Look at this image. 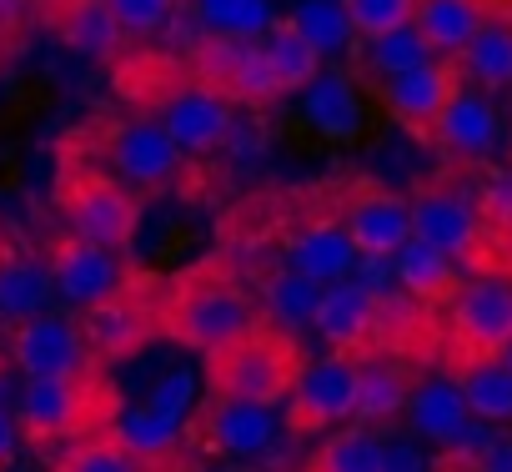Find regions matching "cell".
<instances>
[{"label": "cell", "instance_id": "37", "mask_svg": "<svg viewBox=\"0 0 512 472\" xmlns=\"http://www.w3.org/2000/svg\"><path fill=\"white\" fill-rule=\"evenodd\" d=\"M472 191H477V211H482L487 231L512 252V171L507 166H492Z\"/></svg>", "mask_w": 512, "mask_h": 472}, {"label": "cell", "instance_id": "20", "mask_svg": "<svg viewBox=\"0 0 512 472\" xmlns=\"http://www.w3.org/2000/svg\"><path fill=\"white\" fill-rule=\"evenodd\" d=\"M51 302H56V287H51L46 257L0 231V327L41 317V312H51Z\"/></svg>", "mask_w": 512, "mask_h": 472}, {"label": "cell", "instance_id": "1", "mask_svg": "<svg viewBox=\"0 0 512 472\" xmlns=\"http://www.w3.org/2000/svg\"><path fill=\"white\" fill-rule=\"evenodd\" d=\"M251 322H262V307H256L251 282L226 257L191 262L161 282V342L171 347L211 352Z\"/></svg>", "mask_w": 512, "mask_h": 472}, {"label": "cell", "instance_id": "26", "mask_svg": "<svg viewBox=\"0 0 512 472\" xmlns=\"http://www.w3.org/2000/svg\"><path fill=\"white\" fill-rule=\"evenodd\" d=\"M407 422H412V432H417L422 442H432V447H447V442L472 422V412H467L462 387L452 382V372H442V377H417V387H412V397H407Z\"/></svg>", "mask_w": 512, "mask_h": 472}, {"label": "cell", "instance_id": "29", "mask_svg": "<svg viewBox=\"0 0 512 472\" xmlns=\"http://www.w3.org/2000/svg\"><path fill=\"white\" fill-rule=\"evenodd\" d=\"M442 372H452V382L462 387V402L477 422H487V427L512 422V367L502 357H472V362H457Z\"/></svg>", "mask_w": 512, "mask_h": 472}, {"label": "cell", "instance_id": "19", "mask_svg": "<svg viewBox=\"0 0 512 472\" xmlns=\"http://www.w3.org/2000/svg\"><path fill=\"white\" fill-rule=\"evenodd\" d=\"M497 141H502L497 106H492V96L477 91V86H462V91L447 101V111L437 116L432 136H427V146H437V151H442L447 161H457V166H482V161H492Z\"/></svg>", "mask_w": 512, "mask_h": 472}, {"label": "cell", "instance_id": "18", "mask_svg": "<svg viewBox=\"0 0 512 472\" xmlns=\"http://www.w3.org/2000/svg\"><path fill=\"white\" fill-rule=\"evenodd\" d=\"M312 332L342 357H372L377 332H382V297L372 287H362L357 277H342V282L322 287Z\"/></svg>", "mask_w": 512, "mask_h": 472}, {"label": "cell", "instance_id": "35", "mask_svg": "<svg viewBox=\"0 0 512 472\" xmlns=\"http://www.w3.org/2000/svg\"><path fill=\"white\" fill-rule=\"evenodd\" d=\"M322 56H337L352 46V26H347V11H342V0H302V6L287 16Z\"/></svg>", "mask_w": 512, "mask_h": 472}, {"label": "cell", "instance_id": "36", "mask_svg": "<svg viewBox=\"0 0 512 472\" xmlns=\"http://www.w3.org/2000/svg\"><path fill=\"white\" fill-rule=\"evenodd\" d=\"M342 11H347L352 41H377V36H387V31L412 26L417 0H342Z\"/></svg>", "mask_w": 512, "mask_h": 472}, {"label": "cell", "instance_id": "14", "mask_svg": "<svg viewBox=\"0 0 512 472\" xmlns=\"http://www.w3.org/2000/svg\"><path fill=\"white\" fill-rule=\"evenodd\" d=\"M272 242H277V252H282L287 267L307 272L322 287H332V282H342V277L357 272V247H352V236L342 231L332 201H312L297 216L277 221Z\"/></svg>", "mask_w": 512, "mask_h": 472}, {"label": "cell", "instance_id": "33", "mask_svg": "<svg viewBox=\"0 0 512 472\" xmlns=\"http://www.w3.org/2000/svg\"><path fill=\"white\" fill-rule=\"evenodd\" d=\"M422 61H432V46L422 41L417 26L387 31L377 41H357V71L367 81H377V86L392 81V76H402V71H412V66H422Z\"/></svg>", "mask_w": 512, "mask_h": 472}, {"label": "cell", "instance_id": "6", "mask_svg": "<svg viewBox=\"0 0 512 472\" xmlns=\"http://www.w3.org/2000/svg\"><path fill=\"white\" fill-rule=\"evenodd\" d=\"M116 412H121V397H116V387L106 382L101 367L96 372H76V377L26 382L21 387V402H16L21 437H31L36 447L106 432Z\"/></svg>", "mask_w": 512, "mask_h": 472}, {"label": "cell", "instance_id": "9", "mask_svg": "<svg viewBox=\"0 0 512 472\" xmlns=\"http://www.w3.org/2000/svg\"><path fill=\"white\" fill-rule=\"evenodd\" d=\"M76 322H81V332H86L101 367L141 357L151 342H161V277L136 267L131 282H121L111 297L86 307Z\"/></svg>", "mask_w": 512, "mask_h": 472}, {"label": "cell", "instance_id": "23", "mask_svg": "<svg viewBox=\"0 0 512 472\" xmlns=\"http://www.w3.org/2000/svg\"><path fill=\"white\" fill-rule=\"evenodd\" d=\"M56 36L76 51V56H91V61H116L121 46H126V31L116 26L106 0H51L46 6Z\"/></svg>", "mask_w": 512, "mask_h": 472}, {"label": "cell", "instance_id": "25", "mask_svg": "<svg viewBox=\"0 0 512 472\" xmlns=\"http://www.w3.org/2000/svg\"><path fill=\"white\" fill-rule=\"evenodd\" d=\"M251 292H256V307H262V322L287 327V332H307L317 317V302H322V282H312L307 272H297L287 262H272L256 277Z\"/></svg>", "mask_w": 512, "mask_h": 472}, {"label": "cell", "instance_id": "2", "mask_svg": "<svg viewBox=\"0 0 512 472\" xmlns=\"http://www.w3.org/2000/svg\"><path fill=\"white\" fill-rule=\"evenodd\" d=\"M151 66V81H136V76H121L116 71V86L141 106V116H151L186 156H216L231 136H236V106L211 91L206 81L186 71H176L171 61H146Z\"/></svg>", "mask_w": 512, "mask_h": 472}, {"label": "cell", "instance_id": "46", "mask_svg": "<svg viewBox=\"0 0 512 472\" xmlns=\"http://www.w3.org/2000/svg\"><path fill=\"white\" fill-rule=\"evenodd\" d=\"M502 166H507V171H512V141H507V161H502Z\"/></svg>", "mask_w": 512, "mask_h": 472}, {"label": "cell", "instance_id": "17", "mask_svg": "<svg viewBox=\"0 0 512 472\" xmlns=\"http://www.w3.org/2000/svg\"><path fill=\"white\" fill-rule=\"evenodd\" d=\"M457 91H462V71H457V61H447V56H432V61H422V66H412V71H402V76H392V81L377 86L387 116H392L407 136H417V141L432 136L437 116L447 111V101H452Z\"/></svg>", "mask_w": 512, "mask_h": 472}, {"label": "cell", "instance_id": "10", "mask_svg": "<svg viewBox=\"0 0 512 472\" xmlns=\"http://www.w3.org/2000/svg\"><path fill=\"white\" fill-rule=\"evenodd\" d=\"M357 387H362V357H342V352L307 357L297 387L282 402L287 432L292 437H317V432L347 427L357 417Z\"/></svg>", "mask_w": 512, "mask_h": 472}, {"label": "cell", "instance_id": "24", "mask_svg": "<svg viewBox=\"0 0 512 472\" xmlns=\"http://www.w3.org/2000/svg\"><path fill=\"white\" fill-rule=\"evenodd\" d=\"M417 387V372L407 367V357L392 352H372L362 357V387H357V417L362 427H387L407 412V397Z\"/></svg>", "mask_w": 512, "mask_h": 472}, {"label": "cell", "instance_id": "22", "mask_svg": "<svg viewBox=\"0 0 512 472\" xmlns=\"http://www.w3.org/2000/svg\"><path fill=\"white\" fill-rule=\"evenodd\" d=\"M497 11H512V0H417V16L412 26L422 31V41L432 46V56H447L457 61L462 46L482 31L487 16Z\"/></svg>", "mask_w": 512, "mask_h": 472}, {"label": "cell", "instance_id": "7", "mask_svg": "<svg viewBox=\"0 0 512 472\" xmlns=\"http://www.w3.org/2000/svg\"><path fill=\"white\" fill-rule=\"evenodd\" d=\"M71 141L81 146H96L101 166L111 176H121L126 186L136 191H171L181 176H186V151L151 121V116H111V121H96L86 131H76Z\"/></svg>", "mask_w": 512, "mask_h": 472}, {"label": "cell", "instance_id": "34", "mask_svg": "<svg viewBox=\"0 0 512 472\" xmlns=\"http://www.w3.org/2000/svg\"><path fill=\"white\" fill-rule=\"evenodd\" d=\"M307 116L312 126H322L327 136H347L357 126V96H352V81L347 76H317L307 86Z\"/></svg>", "mask_w": 512, "mask_h": 472}, {"label": "cell", "instance_id": "43", "mask_svg": "<svg viewBox=\"0 0 512 472\" xmlns=\"http://www.w3.org/2000/svg\"><path fill=\"white\" fill-rule=\"evenodd\" d=\"M16 452H21V422H16L6 407H0V472L16 462Z\"/></svg>", "mask_w": 512, "mask_h": 472}, {"label": "cell", "instance_id": "21", "mask_svg": "<svg viewBox=\"0 0 512 472\" xmlns=\"http://www.w3.org/2000/svg\"><path fill=\"white\" fill-rule=\"evenodd\" d=\"M46 472H201V452H186V457H166V462H156V457L131 452V447L106 427V432H91V437L66 442V447L51 457Z\"/></svg>", "mask_w": 512, "mask_h": 472}, {"label": "cell", "instance_id": "15", "mask_svg": "<svg viewBox=\"0 0 512 472\" xmlns=\"http://www.w3.org/2000/svg\"><path fill=\"white\" fill-rule=\"evenodd\" d=\"M6 357L26 382H46V377H76V372H96V352L81 332L76 317L61 312H41L26 317L16 327H6Z\"/></svg>", "mask_w": 512, "mask_h": 472}, {"label": "cell", "instance_id": "3", "mask_svg": "<svg viewBox=\"0 0 512 472\" xmlns=\"http://www.w3.org/2000/svg\"><path fill=\"white\" fill-rule=\"evenodd\" d=\"M302 367H307L302 337L287 332V327H272V322H251L231 342L201 352L206 392L241 397V402H262V407H282L287 392L297 387Z\"/></svg>", "mask_w": 512, "mask_h": 472}, {"label": "cell", "instance_id": "8", "mask_svg": "<svg viewBox=\"0 0 512 472\" xmlns=\"http://www.w3.org/2000/svg\"><path fill=\"white\" fill-rule=\"evenodd\" d=\"M512 337V272H482L462 277L452 302L442 307V367L497 357Z\"/></svg>", "mask_w": 512, "mask_h": 472}, {"label": "cell", "instance_id": "4", "mask_svg": "<svg viewBox=\"0 0 512 472\" xmlns=\"http://www.w3.org/2000/svg\"><path fill=\"white\" fill-rule=\"evenodd\" d=\"M407 211H412V236L432 242L437 252H447L462 272L482 277V272H512V252L487 231L482 211H477V191L442 171L427 176L407 191Z\"/></svg>", "mask_w": 512, "mask_h": 472}, {"label": "cell", "instance_id": "42", "mask_svg": "<svg viewBox=\"0 0 512 472\" xmlns=\"http://www.w3.org/2000/svg\"><path fill=\"white\" fill-rule=\"evenodd\" d=\"M36 16V0H0V41H11Z\"/></svg>", "mask_w": 512, "mask_h": 472}, {"label": "cell", "instance_id": "39", "mask_svg": "<svg viewBox=\"0 0 512 472\" xmlns=\"http://www.w3.org/2000/svg\"><path fill=\"white\" fill-rule=\"evenodd\" d=\"M106 6H111L116 26H121L126 36H136V41L161 36V31L176 26V16H181V0H106Z\"/></svg>", "mask_w": 512, "mask_h": 472}, {"label": "cell", "instance_id": "41", "mask_svg": "<svg viewBox=\"0 0 512 472\" xmlns=\"http://www.w3.org/2000/svg\"><path fill=\"white\" fill-rule=\"evenodd\" d=\"M387 472H432V462L412 442H387Z\"/></svg>", "mask_w": 512, "mask_h": 472}, {"label": "cell", "instance_id": "45", "mask_svg": "<svg viewBox=\"0 0 512 472\" xmlns=\"http://www.w3.org/2000/svg\"><path fill=\"white\" fill-rule=\"evenodd\" d=\"M6 56H11V41H0V66H6Z\"/></svg>", "mask_w": 512, "mask_h": 472}, {"label": "cell", "instance_id": "47", "mask_svg": "<svg viewBox=\"0 0 512 472\" xmlns=\"http://www.w3.org/2000/svg\"><path fill=\"white\" fill-rule=\"evenodd\" d=\"M211 472H231V467H211Z\"/></svg>", "mask_w": 512, "mask_h": 472}, {"label": "cell", "instance_id": "12", "mask_svg": "<svg viewBox=\"0 0 512 472\" xmlns=\"http://www.w3.org/2000/svg\"><path fill=\"white\" fill-rule=\"evenodd\" d=\"M342 231L352 236L357 257H397L407 242H412V211H407V196L372 181V176H352L342 181L337 196H327Z\"/></svg>", "mask_w": 512, "mask_h": 472}, {"label": "cell", "instance_id": "5", "mask_svg": "<svg viewBox=\"0 0 512 472\" xmlns=\"http://www.w3.org/2000/svg\"><path fill=\"white\" fill-rule=\"evenodd\" d=\"M56 211H61L66 231L91 236V242L116 247V252H126L141 231V191L126 186L121 176H111L106 166H91L76 151H61Z\"/></svg>", "mask_w": 512, "mask_h": 472}, {"label": "cell", "instance_id": "44", "mask_svg": "<svg viewBox=\"0 0 512 472\" xmlns=\"http://www.w3.org/2000/svg\"><path fill=\"white\" fill-rule=\"evenodd\" d=\"M497 357H502V362H507V367H512V337H507V342H502V352H497Z\"/></svg>", "mask_w": 512, "mask_h": 472}, {"label": "cell", "instance_id": "30", "mask_svg": "<svg viewBox=\"0 0 512 472\" xmlns=\"http://www.w3.org/2000/svg\"><path fill=\"white\" fill-rule=\"evenodd\" d=\"M302 472H387V442L377 427H332Z\"/></svg>", "mask_w": 512, "mask_h": 472}, {"label": "cell", "instance_id": "13", "mask_svg": "<svg viewBox=\"0 0 512 472\" xmlns=\"http://www.w3.org/2000/svg\"><path fill=\"white\" fill-rule=\"evenodd\" d=\"M191 76L206 81L211 91H221L231 106H272L282 101V86L267 66V51L262 41H251V36H201L196 51H191Z\"/></svg>", "mask_w": 512, "mask_h": 472}, {"label": "cell", "instance_id": "40", "mask_svg": "<svg viewBox=\"0 0 512 472\" xmlns=\"http://www.w3.org/2000/svg\"><path fill=\"white\" fill-rule=\"evenodd\" d=\"M472 472H512V427H497Z\"/></svg>", "mask_w": 512, "mask_h": 472}, {"label": "cell", "instance_id": "16", "mask_svg": "<svg viewBox=\"0 0 512 472\" xmlns=\"http://www.w3.org/2000/svg\"><path fill=\"white\" fill-rule=\"evenodd\" d=\"M41 257H46V267H51V287H56V297L61 302H71V307H96L101 297H111L121 282H131V262H126V252H116V247H101V242H91V236H76V231H56L51 242L41 247Z\"/></svg>", "mask_w": 512, "mask_h": 472}, {"label": "cell", "instance_id": "28", "mask_svg": "<svg viewBox=\"0 0 512 472\" xmlns=\"http://www.w3.org/2000/svg\"><path fill=\"white\" fill-rule=\"evenodd\" d=\"M457 71H462V86H477L487 96L512 86V11H497L482 21V31L462 46Z\"/></svg>", "mask_w": 512, "mask_h": 472}, {"label": "cell", "instance_id": "31", "mask_svg": "<svg viewBox=\"0 0 512 472\" xmlns=\"http://www.w3.org/2000/svg\"><path fill=\"white\" fill-rule=\"evenodd\" d=\"M262 51H267V66H272L282 96L307 91V86L322 76V61H327V56H322V51H317L292 21H272V26L262 31Z\"/></svg>", "mask_w": 512, "mask_h": 472}, {"label": "cell", "instance_id": "11", "mask_svg": "<svg viewBox=\"0 0 512 472\" xmlns=\"http://www.w3.org/2000/svg\"><path fill=\"white\" fill-rule=\"evenodd\" d=\"M272 437H277V407H262V402H241V397L206 392L186 412V442L201 457L246 462V457H262L272 447Z\"/></svg>", "mask_w": 512, "mask_h": 472}, {"label": "cell", "instance_id": "27", "mask_svg": "<svg viewBox=\"0 0 512 472\" xmlns=\"http://www.w3.org/2000/svg\"><path fill=\"white\" fill-rule=\"evenodd\" d=\"M392 272H397V287L422 307H447L452 292L462 287V267L447 252H437L432 242H422V236H412V242L392 257Z\"/></svg>", "mask_w": 512, "mask_h": 472}, {"label": "cell", "instance_id": "38", "mask_svg": "<svg viewBox=\"0 0 512 472\" xmlns=\"http://www.w3.org/2000/svg\"><path fill=\"white\" fill-rule=\"evenodd\" d=\"M201 16L221 36H251V41H262V31L272 26L267 0H201Z\"/></svg>", "mask_w": 512, "mask_h": 472}, {"label": "cell", "instance_id": "32", "mask_svg": "<svg viewBox=\"0 0 512 472\" xmlns=\"http://www.w3.org/2000/svg\"><path fill=\"white\" fill-rule=\"evenodd\" d=\"M111 432H116L131 452L156 457V462L196 452V447L186 442V427H181V422H171V417H161L156 407H121V412L111 417Z\"/></svg>", "mask_w": 512, "mask_h": 472}]
</instances>
